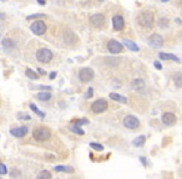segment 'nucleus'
I'll return each mask as SVG.
<instances>
[{
	"instance_id": "1",
	"label": "nucleus",
	"mask_w": 182,
	"mask_h": 179,
	"mask_svg": "<svg viewBox=\"0 0 182 179\" xmlns=\"http://www.w3.org/2000/svg\"><path fill=\"white\" fill-rule=\"evenodd\" d=\"M137 24L142 27H151L155 23V17H154V14L150 13V11H143V13H140L138 16H137Z\"/></svg>"
},
{
	"instance_id": "2",
	"label": "nucleus",
	"mask_w": 182,
	"mask_h": 179,
	"mask_svg": "<svg viewBox=\"0 0 182 179\" xmlns=\"http://www.w3.org/2000/svg\"><path fill=\"white\" fill-rule=\"evenodd\" d=\"M32 137H34V139L39 141V142H45V141L50 139L51 132H50V130L46 128V127H38V128L34 130Z\"/></svg>"
},
{
	"instance_id": "3",
	"label": "nucleus",
	"mask_w": 182,
	"mask_h": 179,
	"mask_svg": "<svg viewBox=\"0 0 182 179\" xmlns=\"http://www.w3.org/2000/svg\"><path fill=\"white\" fill-rule=\"evenodd\" d=\"M36 59H38L39 62L47 64L52 60V52L49 49H39L36 51Z\"/></svg>"
},
{
	"instance_id": "4",
	"label": "nucleus",
	"mask_w": 182,
	"mask_h": 179,
	"mask_svg": "<svg viewBox=\"0 0 182 179\" xmlns=\"http://www.w3.org/2000/svg\"><path fill=\"white\" fill-rule=\"evenodd\" d=\"M94 70L93 68H90V67H82L80 68L79 71V80L81 82H90L91 80L94 79Z\"/></svg>"
},
{
	"instance_id": "5",
	"label": "nucleus",
	"mask_w": 182,
	"mask_h": 179,
	"mask_svg": "<svg viewBox=\"0 0 182 179\" xmlns=\"http://www.w3.org/2000/svg\"><path fill=\"white\" fill-rule=\"evenodd\" d=\"M107 101L104 100V98H100V100H96L93 104H91V111L94 113H102L107 110Z\"/></svg>"
},
{
	"instance_id": "6",
	"label": "nucleus",
	"mask_w": 182,
	"mask_h": 179,
	"mask_svg": "<svg viewBox=\"0 0 182 179\" xmlns=\"http://www.w3.org/2000/svg\"><path fill=\"white\" fill-rule=\"evenodd\" d=\"M30 30L32 31V34L35 35H38V36H40V35L45 34L46 31V24L41 20H38V21H34L30 26Z\"/></svg>"
},
{
	"instance_id": "7",
	"label": "nucleus",
	"mask_w": 182,
	"mask_h": 179,
	"mask_svg": "<svg viewBox=\"0 0 182 179\" xmlns=\"http://www.w3.org/2000/svg\"><path fill=\"white\" fill-rule=\"evenodd\" d=\"M123 126L126 128H129V130H136L140 126V121L135 116H131V115L130 116H126L123 118Z\"/></svg>"
},
{
	"instance_id": "8",
	"label": "nucleus",
	"mask_w": 182,
	"mask_h": 179,
	"mask_svg": "<svg viewBox=\"0 0 182 179\" xmlns=\"http://www.w3.org/2000/svg\"><path fill=\"white\" fill-rule=\"evenodd\" d=\"M90 24L96 29H100L105 25V16L102 14H95L90 17Z\"/></svg>"
},
{
	"instance_id": "9",
	"label": "nucleus",
	"mask_w": 182,
	"mask_h": 179,
	"mask_svg": "<svg viewBox=\"0 0 182 179\" xmlns=\"http://www.w3.org/2000/svg\"><path fill=\"white\" fill-rule=\"evenodd\" d=\"M107 50L110 51L111 53H120L122 50H123V45L116 40H110L107 42Z\"/></svg>"
},
{
	"instance_id": "10",
	"label": "nucleus",
	"mask_w": 182,
	"mask_h": 179,
	"mask_svg": "<svg viewBox=\"0 0 182 179\" xmlns=\"http://www.w3.org/2000/svg\"><path fill=\"white\" fill-rule=\"evenodd\" d=\"M162 44H163V39H162L161 35H158V34H152L151 36L149 38V45L151 47L160 49L162 46Z\"/></svg>"
},
{
	"instance_id": "11",
	"label": "nucleus",
	"mask_w": 182,
	"mask_h": 179,
	"mask_svg": "<svg viewBox=\"0 0 182 179\" xmlns=\"http://www.w3.org/2000/svg\"><path fill=\"white\" fill-rule=\"evenodd\" d=\"M112 26H114V30L115 31H120L123 29L125 26V20L121 15H115L112 17Z\"/></svg>"
},
{
	"instance_id": "12",
	"label": "nucleus",
	"mask_w": 182,
	"mask_h": 179,
	"mask_svg": "<svg viewBox=\"0 0 182 179\" xmlns=\"http://www.w3.org/2000/svg\"><path fill=\"white\" fill-rule=\"evenodd\" d=\"M176 121H177V118H176V116L173 113L167 112V113H163L162 115V122L165 123L166 126H172V124L176 123Z\"/></svg>"
},
{
	"instance_id": "13",
	"label": "nucleus",
	"mask_w": 182,
	"mask_h": 179,
	"mask_svg": "<svg viewBox=\"0 0 182 179\" xmlns=\"http://www.w3.org/2000/svg\"><path fill=\"white\" fill-rule=\"evenodd\" d=\"M28 133V127H16V128H11L10 130V134L17 138H21Z\"/></svg>"
},
{
	"instance_id": "14",
	"label": "nucleus",
	"mask_w": 182,
	"mask_h": 179,
	"mask_svg": "<svg viewBox=\"0 0 182 179\" xmlns=\"http://www.w3.org/2000/svg\"><path fill=\"white\" fill-rule=\"evenodd\" d=\"M158 57H160L161 60H167V61L172 60V61H175V62H177V64H180V62H181V61H180V59H178L176 55H171V53L160 52V53H158Z\"/></svg>"
},
{
	"instance_id": "15",
	"label": "nucleus",
	"mask_w": 182,
	"mask_h": 179,
	"mask_svg": "<svg viewBox=\"0 0 182 179\" xmlns=\"http://www.w3.org/2000/svg\"><path fill=\"white\" fill-rule=\"evenodd\" d=\"M122 42H123V45L129 49V50H131V51H134V52H137L140 49H138V46L134 42V41H131V40H127V39H123L122 40Z\"/></svg>"
},
{
	"instance_id": "16",
	"label": "nucleus",
	"mask_w": 182,
	"mask_h": 179,
	"mask_svg": "<svg viewBox=\"0 0 182 179\" xmlns=\"http://www.w3.org/2000/svg\"><path fill=\"white\" fill-rule=\"evenodd\" d=\"M131 86H132L134 90H136V91H140V90H142L145 87V82H143L142 79H136V80L132 81Z\"/></svg>"
},
{
	"instance_id": "17",
	"label": "nucleus",
	"mask_w": 182,
	"mask_h": 179,
	"mask_svg": "<svg viewBox=\"0 0 182 179\" xmlns=\"http://www.w3.org/2000/svg\"><path fill=\"white\" fill-rule=\"evenodd\" d=\"M110 98L114 100V101H116V102H120V103H126V102H127V98H126L125 96H121V95L114 93V92L110 93Z\"/></svg>"
},
{
	"instance_id": "18",
	"label": "nucleus",
	"mask_w": 182,
	"mask_h": 179,
	"mask_svg": "<svg viewBox=\"0 0 182 179\" xmlns=\"http://www.w3.org/2000/svg\"><path fill=\"white\" fill-rule=\"evenodd\" d=\"M36 97H38V100L41 102H47L51 100V93L50 92H40V93L36 95Z\"/></svg>"
},
{
	"instance_id": "19",
	"label": "nucleus",
	"mask_w": 182,
	"mask_h": 179,
	"mask_svg": "<svg viewBox=\"0 0 182 179\" xmlns=\"http://www.w3.org/2000/svg\"><path fill=\"white\" fill-rule=\"evenodd\" d=\"M145 141H146L145 136H138L136 139L132 141V146H135V147H142L145 144Z\"/></svg>"
},
{
	"instance_id": "20",
	"label": "nucleus",
	"mask_w": 182,
	"mask_h": 179,
	"mask_svg": "<svg viewBox=\"0 0 182 179\" xmlns=\"http://www.w3.org/2000/svg\"><path fill=\"white\" fill-rule=\"evenodd\" d=\"M54 170H55V172H66V173H71V172H74V168H72V167H66V166H56L55 168H54Z\"/></svg>"
},
{
	"instance_id": "21",
	"label": "nucleus",
	"mask_w": 182,
	"mask_h": 179,
	"mask_svg": "<svg viewBox=\"0 0 182 179\" xmlns=\"http://www.w3.org/2000/svg\"><path fill=\"white\" fill-rule=\"evenodd\" d=\"M25 75H26L29 79H31V80H38V79H39V75L36 74V72H34V71L30 70V68H26Z\"/></svg>"
},
{
	"instance_id": "22",
	"label": "nucleus",
	"mask_w": 182,
	"mask_h": 179,
	"mask_svg": "<svg viewBox=\"0 0 182 179\" xmlns=\"http://www.w3.org/2000/svg\"><path fill=\"white\" fill-rule=\"evenodd\" d=\"M2 45H3L6 50H10V49L14 47V42H13V40H10V39H4L3 42H2Z\"/></svg>"
},
{
	"instance_id": "23",
	"label": "nucleus",
	"mask_w": 182,
	"mask_h": 179,
	"mask_svg": "<svg viewBox=\"0 0 182 179\" xmlns=\"http://www.w3.org/2000/svg\"><path fill=\"white\" fill-rule=\"evenodd\" d=\"M70 131L74 132V133H76V134H79V136H82V134L85 133L84 130H81L79 126H76V124H75V126H71V127H70Z\"/></svg>"
},
{
	"instance_id": "24",
	"label": "nucleus",
	"mask_w": 182,
	"mask_h": 179,
	"mask_svg": "<svg viewBox=\"0 0 182 179\" xmlns=\"http://www.w3.org/2000/svg\"><path fill=\"white\" fill-rule=\"evenodd\" d=\"M30 108L32 110V112H35V113L38 115L39 117H45V113H44V112H41V111H39V108H38V107H36L34 103H31V104H30Z\"/></svg>"
},
{
	"instance_id": "25",
	"label": "nucleus",
	"mask_w": 182,
	"mask_h": 179,
	"mask_svg": "<svg viewBox=\"0 0 182 179\" xmlns=\"http://www.w3.org/2000/svg\"><path fill=\"white\" fill-rule=\"evenodd\" d=\"M38 178L39 179H44V178H46V179H50L51 178V173L50 172H47V170H43V172H40L39 173V175H38Z\"/></svg>"
},
{
	"instance_id": "26",
	"label": "nucleus",
	"mask_w": 182,
	"mask_h": 179,
	"mask_svg": "<svg viewBox=\"0 0 182 179\" xmlns=\"http://www.w3.org/2000/svg\"><path fill=\"white\" fill-rule=\"evenodd\" d=\"M90 147L93 149H95V151H102L104 149V147L101 144H99V143H93V142L90 143Z\"/></svg>"
},
{
	"instance_id": "27",
	"label": "nucleus",
	"mask_w": 182,
	"mask_h": 179,
	"mask_svg": "<svg viewBox=\"0 0 182 179\" xmlns=\"http://www.w3.org/2000/svg\"><path fill=\"white\" fill-rule=\"evenodd\" d=\"M175 83H176V87L177 88H181L182 86V82H181V74H176V79H175Z\"/></svg>"
},
{
	"instance_id": "28",
	"label": "nucleus",
	"mask_w": 182,
	"mask_h": 179,
	"mask_svg": "<svg viewBox=\"0 0 182 179\" xmlns=\"http://www.w3.org/2000/svg\"><path fill=\"white\" fill-rule=\"evenodd\" d=\"M0 174H3V175L8 174V168H6V166L3 164V163H0Z\"/></svg>"
},
{
	"instance_id": "29",
	"label": "nucleus",
	"mask_w": 182,
	"mask_h": 179,
	"mask_svg": "<svg viewBox=\"0 0 182 179\" xmlns=\"http://www.w3.org/2000/svg\"><path fill=\"white\" fill-rule=\"evenodd\" d=\"M167 24H169V20H167V19H160L158 25H160L161 27H167Z\"/></svg>"
},
{
	"instance_id": "30",
	"label": "nucleus",
	"mask_w": 182,
	"mask_h": 179,
	"mask_svg": "<svg viewBox=\"0 0 182 179\" xmlns=\"http://www.w3.org/2000/svg\"><path fill=\"white\" fill-rule=\"evenodd\" d=\"M45 15H43V14H34V15H30V16H28V20H31V19H39V17H44Z\"/></svg>"
},
{
	"instance_id": "31",
	"label": "nucleus",
	"mask_w": 182,
	"mask_h": 179,
	"mask_svg": "<svg viewBox=\"0 0 182 179\" xmlns=\"http://www.w3.org/2000/svg\"><path fill=\"white\" fill-rule=\"evenodd\" d=\"M87 123H89V121L86 118H82V119L76 121V126H81V124H87Z\"/></svg>"
},
{
	"instance_id": "32",
	"label": "nucleus",
	"mask_w": 182,
	"mask_h": 179,
	"mask_svg": "<svg viewBox=\"0 0 182 179\" xmlns=\"http://www.w3.org/2000/svg\"><path fill=\"white\" fill-rule=\"evenodd\" d=\"M17 117H19L20 119H26V121H29L30 119V116L29 115H26V113H19V115H17Z\"/></svg>"
},
{
	"instance_id": "33",
	"label": "nucleus",
	"mask_w": 182,
	"mask_h": 179,
	"mask_svg": "<svg viewBox=\"0 0 182 179\" xmlns=\"http://www.w3.org/2000/svg\"><path fill=\"white\" fill-rule=\"evenodd\" d=\"M93 95H94V88H93V87L87 88V93H86V97H87V98H90V97H93Z\"/></svg>"
},
{
	"instance_id": "34",
	"label": "nucleus",
	"mask_w": 182,
	"mask_h": 179,
	"mask_svg": "<svg viewBox=\"0 0 182 179\" xmlns=\"http://www.w3.org/2000/svg\"><path fill=\"white\" fill-rule=\"evenodd\" d=\"M154 65H155V67H156L157 70H162V65H161L158 61H155V62H154Z\"/></svg>"
},
{
	"instance_id": "35",
	"label": "nucleus",
	"mask_w": 182,
	"mask_h": 179,
	"mask_svg": "<svg viewBox=\"0 0 182 179\" xmlns=\"http://www.w3.org/2000/svg\"><path fill=\"white\" fill-rule=\"evenodd\" d=\"M49 76H50V79H51V80H54V79L56 77V72H51Z\"/></svg>"
},
{
	"instance_id": "36",
	"label": "nucleus",
	"mask_w": 182,
	"mask_h": 179,
	"mask_svg": "<svg viewBox=\"0 0 182 179\" xmlns=\"http://www.w3.org/2000/svg\"><path fill=\"white\" fill-rule=\"evenodd\" d=\"M39 88H41V90H51V87H50V86H40Z\"/></svg>"
},
{
	"instance_id": "37",
	"label": "nucleus",
	"mask_w": 182,
	"mask_h": 179,
	"mask_svg": "<svg viewBox=\"0 0 182 179\" xmlns=\"http://www.w3.org/2000/svg\"><path fill=\"white\" fill-rule=\"evenodd\" d=\"M38 70H39V74H40V75H45V74H46L43 68H38Z\"/></svg>"
},
{
	"instance_id": "38",
	"label": "nucleus",
	"mask_w": 182,
	"mask_h": 179,
	"mask_svg": "<svg viewBox=\"0 0 182 179\" xmlns=\"http://www.w3.org/2000/svg\"><path fill=\"white\" fill-rule=\"evenodd\" d=\"M38 3H39L40 5H45V0H38Z\"/></svg>"
},
{
	"instance_id": "39",
	"label": "nucleus",
	"mask_w": 182,
	"mask_h": 179,
	"mask_svg": "<svg viewBox=\"0 0 182 179\" xmlns=\"http://www.w3.org/2000/svg\"><path fill=\"white\" fill-rule=\"evenodd\" d=\"M140 159H141V162H142V163H143V164H146V162H145V158H142V157H141V158H140Z\"/></svg>"
},
{
	"instance_id": "40",
	"label": "nucleus",
	"mask_w": 182,
	"mask_h": 179,
	"mask_svg": "<svg viewBox=\"0 0 182 179\" xmlns=\"http://www.w3.org/2000/svg\"><path fill=\"white\" fill-rule=\"evenodd\" d=\"M161 2H162V3H166V2H169V0H161Z\"/></svg>"
},
{
	"instance_id": "41",
	"label": "nucleus",
	"mask_w": 182,
	"mask_h": 179,
	"mask_svg": "<svg viewBox=\"0 0 182 179\" xmlns=\"http://www.w3.org/2000/svg\"><path fill=\"white\" fill-rule=\"evenodd\" d=\"M99 2H104V0H99Z\"/></svg>"
},
{
	"instance_id": "42",
	"label": "nucleus",
	"mask_w": 182,
	"mask_h": 179,
	"mask_svg": "<svg viewBox=\"0 0 182 179\" xmlns=\"http://www.w3.org/2000/svg\"><path fill=\"white\" fill-rule=\"evenodd\" d=\"M2 2H6V0H2Z\"/></svg>"
},
{
	"instance_id": "43",
	"label": "nucleus",
	"mask_w": 182,
	"mask_h": 179,
	"mask_svg": "<svg viewBox=\"0 0 182 179\" xmlns=\"http://www.w3.org/2000/svg\"><path fill=\"white\" fill-rule=\"evenodd\" d=\"M0 16H3V15H0Z\"/></svg>"
}]
</instances>
